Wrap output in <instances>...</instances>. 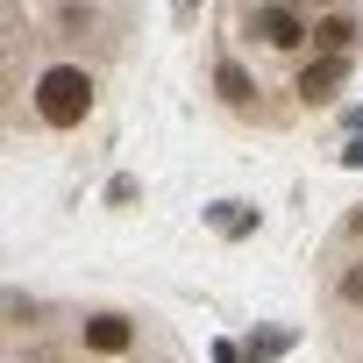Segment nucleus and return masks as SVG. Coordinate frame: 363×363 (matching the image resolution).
<instances>
[{
    "instance_id": "5",
    "label": "nucleus",
    "mask_w": 363,
    "mask_h": 363,
    "mask_svg": "<svg viewBox=\"0 0 363 363\" xmlns=\"http://www.w3.org/2000/svg\"><path fill=\"white\" fill-rule=\"evenodd\" d=\"M214 93H221V107H235V114H250V107H257V79H250L235 57H221V65H214Z\"/></svg>"
},
{
    "instance_id": "7",
    "label": "nucleus",
    "mask_w": 363,
    "mask_h": 363,
    "mask_svg": "<svg viewBox=\"0 0 363 363\" xmlns=\"http://www.w3.org/2000/svg\"><path fill=\"white\" fill-rule=\"evenodd\" d=\"M342 299L363 313V264H349V271H342Z\"/></svg>"
},
{
    "instance_id": "2",
    "label": "nucleus",
    "mask_w": 363,
    "mask_h": 363,
    "mask_svg": "<svg viewBox=\"0 0 363 363\" xmlns=\"http://www.w3.org/2000/svg\"><path fill=\"white\" fill-rule=\"evenodd\" d=\"M250 43H264V50H299V43H313V22H306L299 8H285V0H264V8H250Z\"/></svg>"
},
{
    "instance_id": "8",
    "label": "nucleus",
    "mask_w": 363,
    "mask_h": 363,
    "mask_svg": "<svg viewBox=\"0 0 363 363\" xmlns=\"http://www.w3.org/2000/svg\"><path fill=\"white\" fill-rule=\"evenodd\" d=\"M313 8H335V0H313Z\"/></svg>"
},
{
    "instance_id": "3",
    "label": "nucleus",
    "mask_w": 363,
    "mask_h": 363,
    "mask_svg": "<svg viewBox=\"0 0 363 363\" xmlns=\"http://www.w3.org/2000/svg\"><path fill=\"white\" fill-rule=\"evenodd\" d=\"M342 79H349V57H335V50H313V57L299 65V79H292V93H299L306 107H328V100L342 93Z\"/></svg>"
},
{
    "instance_id": "4",
    "label": "nucleus",
    "mask_w": 363,
    "mask_h": 363,
    "mask_svg": "<svg viewBox=\"0 0 363 363\" xmlns=\"http://www.w3.org/2000/svg\"><path fill=\"white\" fill-rule=\"evenodd\" d=\"M79 342H86L93 356H128V349H135V320H128V313H86V320H79Z\"/></svg>"
},
{
    "instance_id": "6",
    "label": "nucleus",
    "mask_w": 363,
    "mask_h": 363,
    "mask_svg": "<svg viewBox=\"0 0 363 363\" xmlns=\"http://www.w3.org/2000/svg\"><path fill=\"white\" fill-rule=\"evenodd\" d=\"M356 36H363V22H356V15H313V50L349 57V50H356Z\"/></svg>"
},
{
    "instance_id": "1",
    "label": "nucleus",
    "mask_w": 363,
    "mask_h": 363,
    "mask_svg": "<svg viewBox=\"0 0 363 363\" xmlns=\"http://www.w3.org/2000/svg\"><path fill=\"white\" fill-rule=\"evenodd\" d=\"M29 107H36V121L43 128H79L86 114H93V72L86 65H43L36 72V93H29Z\"/></svg>"
},
{
    "instance_id": "9",
    "label": "nucleus",
    "mask_w": 363,
    "mask_h": 363,
    "mask_svg": "<svg viewBox=\"0 0 363 363\" xmlns=\"http://www.w3.org/2000/svg\"><path fill=\"white\" fill-rule=\"evenodd\" d=\"M257 363H271V356H257Z\"/></svg>"
}]
</instances>
